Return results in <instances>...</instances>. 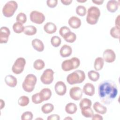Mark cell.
I'll use <instances>...</instances> for the list:
<instances>
[{"instance_id": "6da1fadb", "label": "cell", "mask_w": 120, "mask_h": 120, "mask_svg": "<svg viewBox=\"0 0 120 120\" xmlns=\"http://www.w3.org/2000/svg\"><path fill=\"white\" fill-rule=\"evenodd\" d=\"M98 94L103 103L110 104L118 94V88L115 82L110 80L102 82L98 85Z\"/></svg>"}, {"instance_id": "7a4b0ae2", "label": "cell", "mask_w": 120, "mask_h": 120, "mask_svg": "<svg viewBox=\"0 0 120 120\" xmlns=\"http://www.w3.org/2000/svg\"><path fill=\"white\" fill-rule=\"evenodd\" d=\"M85 79V74L81 70H76L69 74L67 77V82L71 85L81 83Z\"/></svg>"}, {"instance_id": "3957f363", "label": "cell", "mask_w": 120, "mask_h": 120, "mask_svg": "<svg viewBox=\"0 0 120 120\" xmlns=\"http://www.w3.org/2000/svg\"><path fill=\"white\" fill-rule=\"evenodd\" d=\"M100 9L96 6H91L87 11V15L86 16V22L90 25L96 24L100 16Z\"/></svg>"}, {"instance_id": "277c9868", "label": "cell", "mask_w": 120, "mask_h": 120, "mask_svg": "<svg viewBox=\"0 0 120 120\" xmlns=\"http://www.w3.org/2000/svg\"><path fill=\"white\" fill-rule=\"evenodd\" d=\"M37 81V77L34 75L32 74L27 75L22 83L23 90L27 92H31L35 88Z\"/></svg>"}, {"instance_id": "5b68a950", "label": "cell", "mask_w": 120, "mask_h": 120, "mask_svg": "<svg viewBox=\"0 0 120 120\" xmlns=\"http://www.w3.org/2000/svg\"><path fill=\"white\" fill-rule=\"evenodd\" d=\"M80 65V60L77 57H73L64 60L61 63V68L64 71H69L78 68Z\"/></svg>"}, {"instance_id": "8992f818", "label": "cell", "mask_w": 120, "mask_h": 120, "mask_svg": "<svg viewBox=\"0 0 120 120\" xmlns=\"http://www.w3.org/2000/svg\"><path fill=\"white\" fill-rule=\"evenodd\" d=\"M17 8L18 4L15 1H8L3 7L2 14L6 17H10L13 15Z\"/></svg>"}, {"instance_id": "52a82bcc", "label": "cell", "mask_w": 120, "mask_h": 120, "mask_svg": "<svg viewBox=\"0 0 120 120\" xmlns=\"http://www.w3.org/2000/svg\"><path fill=\"white\" fill-rule=\"evenodd\" d=\"M26 60L24 58H18L12 66V71L15 74H20L23 72Z\"/></svg>"}, {"instance_id": "ba28073f", "label": "cell", "mask_w": 120, "mask_h": 120, "mask_svg": "<svg viewBox=\"0 0 120 120\" xmlns=\"http://www.w3.org/2000/svg\"><path fill=\"white\" fill-rule=\"evenodd\" d=\"M54 71L51 68L45 69L40 76V80L44 84H50L53 81Z\"/></svg>"}, {"instance_id": "9c48e42d", "label": "cell", "mask_w": 120, "mask_h": 120, "mask_svg": "<svg viewBox=\"0 0 120 120\" xmlns=\"http://www.w3.org/2000/svg\"><path fill=\"white\" fill-rule=\"evenodd\" d=\"M30 21L36 24H42L45 20V16L41 12L37 10H34L30 12Z\"/></svg>"}, {"instance_id": "30bf717a", "label": "cell", "mask_w": 120, "mask_h": 120, "mask_svg": "<svg viewBox=\"0 0 120 120\" xmlns=\"http://www.w3.org/2000/svg\"><path fill=\"white\" fill-rule=\"evenodd\" d=\"M82 90L81 88L75 86L71 88L69 90V96L70 98L75 101L80 100L82 96Z\"/></svg>"}, {"instance_id": "8fae6325", "label": "cell", "mask_w": 120, "mask_h": 120, "mask_svg": "<svg viewBox=\"0 0 120 120\" xmlns=\"http://www.w3.org/2000/svg\"><path fill=\"white\" fill-rule=\"evenodd\" d=\"M103 59L107 63H112L116 59V54L114 52L110 49L105 50L103 53Z\"/></svg>"}, {"instance_id": "7c38bea8", "label": "cell", "mask_w": 120, "mask_h": 120, "mask_svg": "<svg viewBox=\"0 0 120 120\" xmlns=\"http://www.w3.org/2000/svg\"><path fill=\"white\" fill-rule=\"evenodd\" d=\"M10 34V31L7 27H1L0 29V43H7Z\"/></svg>"}, {"instance_id": "4fadbf2b", "label": "cell", "mask_w": 120, "mask_h": 120, "mask_svg": "<svg viewBox=\"0 0 120 120\" xmlns=\"http://www.w3.org/2000/svg\"><path fill=\"white\" fill-rule=\"evenodd\" d=\"M54 90L57 95L59 96H63L67 92V87L63 82L59 81L55 83Z\"/></svg>"}, {"instance_id": "5bb4252c", "label": "cell", "mask_w": 120, "mask_h": 120, "mask_svg": "<svg viewBox=\"0 0 120 120\" xmlns=\"http://www.w3.org/2000/svg\"><path fill=\"white\" fill-rule=\"evenodd\" d=\"M119 1L115 0H110L108 1L106 4V8L111 13L115 12L118 9Z\"/></svg>"}, {"instance_id": "9a60e30c", "label": "cell", "mask_w": 120, "mask_h": 120, "mask_svg": "<svg viewBox=\"0 0 120 120\" xmlns=\"http://www.w3.org/2000/svg\"><path fill=\"white\" fill-rule=\"evenodd\" d=\"M69 25L73 29H78L81 25V20L80 19L75 16H72L69 18L68 21Z\"/></svg>"}, {"instance_id": "2e32d148", "label": "cell", "mask_w": 120, "mask_h": 120, "mask_svg": "<svg viewBox=\"0 0 120 120\" xmlns=\"http://www.w3.org/2000/svg\"><path fill=\"white\" fill-rule=\"evenodd\" d=\"M82 91L85 95L87 96H92L95 94V87L94 85L91 83H86L83 86Z\"/></svg>"}, {"instance_id": "e0dca14e", "label": "cell", "mask_w": 120, "mask_h": 120, "mask_svg": "<svg viewBox=\"0 0 120 120\" xmlns=\"http://www.w3.org/2000/svg\"><path fill=\"white\" fill-rule=\"evenodd\" d=\"M72 52L71 47L68 45H63L60 50V54L62 57L65 58L70 56Z\"/></svg>"}, {"instance_id": "ac0fdd59", "label": "cell", "mask_w": 120, "mask_h": 120, "mask_svg": "<svg viewBox=\"0 0 120 120\" xmlns=\"http://www.w3.org/2000/svg\"><path fill=\"white\" fill-rule=\"evenodd\" d=\"M40 97L43 101L49 100L52 96L51 90L47 88H43L39 92Z\"/></svg>"}, {"instance_id": "d6986e66", "label": "cell", "mask_w": 120, "mask_h": 120, "mask_svg": "<svg viewBox=\"0 0 120 120\" xmlns=\"http://www.w3.org/2000/svg\"><path fill=\"white\" fill-rule=\"evenodd\" d=\"M31 45L34 49L39 52H41L44 50V45L43 42L38 38H35L32 40Z\"/></svg>"}, {"instance_id": "ffe728a7", "label": "cell", "mask_w": 120, "mask_h": 120, "mask_svg": "<svg viewBox=\"0 0 120 120\" xmlns=\"http://www.w3.org/2000/svg\"><path fill=\"white\" fill-rule=\"evenodd\" d=\"M4 80L6 84L10 87L14 88L16 86L17 83L16 78L11 75H8L6 76Z\"/></svg>"}, {"instance_id": "44dd1931", "label": "cell", "mask_w": 120, "mask_h": 120, "mask_svg": "<svg viewBox=\"0 0 120 120\" xmlns=\"http://www.w3.org/2000/svg\"><path fill=\"white\" fill-rule=\"evenodd\" d=\"M44 30L46 33L52 34L56 31L57 27L54 23L52 22H48L44 25Z\"/></svg>"}, {"instance_id": "7402d4cb", "label": "cell", "mask_w": 120, "mask_h": 120, "mask_svg": "<svg viewBox=\"0 0 120 120\" xmlns=\"http://www.w3.org/2000/svg\"><path fill=\"white\" fill-rule=\"evenodd\" d=\"M93 108L96 112L101 114H104L107 112V108L99 102H96L93 105Z\"/></svg>"}, {"instance_id": "603a6c76", "label": "cell", "mask_w": 120, "mask_h": 120, "mask_svg": "<svg viewBox=\"0 0 120 120\" xmlns=\"http://www.w3.org/2000/svg\"><path fill=\"white\" fill-rule=\"evenodd\" d=\"M66 112L69 114L75 113L77 110V107L76 104L74 103H69L67 104L65 108Z\"/></svg>"}, {"instance_id": "cb8c5ba5", "label": "cell", "mask_w": 120, "mask_h": 120, "mask_svg": "<svg viewBox=\"0 0 120 120\" xmlns=\"http://www.w3.org/2000/svg\"><path fill=\"white\" fill-rule=\"evenodd\" d=\"M81 113L85 118H91L94 114L91 106H86L81 108Z\"/></svg>"}, {"instance_id": "d4e9b609", "label": "cell", "mask_w": 120, "mask_h": 120, "mask_svg": "<svg viewBox=\"0 0 120 120\" xmlns=\"http://www.w3.org/2000/svg\"><path fill=\"white\" fill-rule=\"evenodd\" d=\"M104 61L102 57H98L96 58L94 64V67L96 71H99L103 68L104 65Z\"/></svg>"}, {"instance_id": "484cf974", "label": "cell", "mask_w": 120, "mask_h": 120, "mask_svg": "<svg viewBox=\"0 0 120 120\" xmlns=\"http://www.w3.org/2000/svg\"><path fill=\"white\" fill-rule=\"evenodd\" d=\"M37 31V28L33 25H27L24 27V33L28 36H32L35 35Z\"/></svg>"}, {"instance_id": "4316f807", "label": "cell", "mask_w": 120, "mask_h": 120, "mask_svg": "<svg viewBox=\"0 0 120 120\" xmlns=\"http://www.w3.org/2000/svg\"><path fill=\"white\" fill-rule=\"evenodd\" d=\"M54 110V106L51 103H46L41 107V111L45 114H48Z\"/></svg>"}, {"instance_id": "83f0119b", "label": "cell", "mask_w": 120, "mask_h": 120, "mask_svg": "<svg viewBox=\"0 0 120 120\" xmlns=\"http://www.w3.org/2000/svg\"><path fill=\"white\" fill-rule=\"evenodd\" d=\"M88 76L91 81L93 82H96L99 79L100 77V74L98 72L92 70L88 72Z\"/></svg>"}, {"instance_id": "f1b7e54d", "label": "cell", "mask_w": 120, "mask_h": 120, "mask_svg": "<svg viewBox=\"0 0 120 120\" xmlns=\"http://www.w3.org/2000/svg\"><path fill=\"white\" fill-rule=\"evenodd\" d=\"M13 30L16 33H21L23 32L24 27L22 23L16 22L14 23L13 25Z\"/></svg>"}, {"instance_id": "f546056e", "label": "cell", "mask_w": 120, "mask_h": 120, "mask_svg": "<svg viewBox=\"0 0 120 120\" xmlns=\"http://www.w3.org/2000/svg\"><path fill=\"white\" fill-rule=\"evenodd\" d=\"M45 63L41 59L36 60L33 63V68L38 70H40L44 68Z\"/></svg>"}, {"instance_id": "4dcf8cb0", "label": "cell", "mask_w": 120, "mask_h": 120, "mask_svg": "<svg viewBox=\"0 0 120 120\" xmlns=\"http://www.w3.org/2000/svg\"><path fill=\"white\" fill-rule=\"evenodd\" d=\"M30 102V99L28 97L26 96H22L20 97L18 100V104L21 106H27Z\"/></svg>"}, {"instance_id": "1f68e13d", "label": "cell", "mask_w": 120, "mask_h": 120, "mask_svg": "<svg viewBox=\"0 0 120 120\" xmlns=\"http://www.w3.org/2000/svg\"><path fill=\"white\" fill-rule=\"evenodd\" d=\"M63 38L66 42L68 43H72L74 42L76 40V35L75 33L72 31H70Z\"/></svg>"}, {"instance_id": "d6a6232c", "label": "cell", "mask_w": 120, "mask_h": 120, "mask_svg": "<svg viewBox=\"0 0 120 120\" xmlns=\"http://www.w3.org/2000/svg\"><path fill=\"white\" fill-rule=\"evenodd\" d=\"M51 43L53 46L57 47L59 46L61 43V38L58 36H54L52 37L51 39Z\"/></svg>"}, {"instance_id": "836d02e7", "label": "cell", "mask_w": 120, "mask_h": 120, "mask_svg": "<svg viewBox=\"0 0 120 120\" xmlns=\"http://www.w3.org/2000/svg\"><path fill=\"white\" fill-rule=\"evenodd\" d=\"M110 33L113 38L117 39L120 38V29L116 27H112L110 30Z\"/></svg>"}, {"instance_id": "e575fe53", "label": "cell", "mask_w": 120, "mask_h": 120, "mask_svg": "<svg viewBox=\"0 0 120 120\" xmlns=\"http://www.w3.org/2000/svg\"><path fill=\"white\" fill-rule=\"evenodd\" d=\"M75 11L78 15L81 16H83L86 15L87 10L86 8L84 6L79 5L76 8Z\"/></svg>"}, {"instance_id": "d590c367", "label": "cell", "mask_w": 120, "mask_h": 120, "mask_svg": "<svg viewBox=\"0 0 120 120\" xmlns=\"http://www.w3.org/2000/svg\"><path fill=\"white\" fill-rule=\"evenodd\" d=\"M92 105V102L91 101L87 98H82L80 103H79V106L80 109L86 107V106H91Z\"/></svg>"}, {"instance_id": "8d00e7d4", "label": "cell", "mask_w": 120, "mask_h": 120, "mask_svg": "<svg viewBox=\"0 0 120 120\" xmlns=\"http://www.w3.org/2000/svg\"><path fill=\"white\" fill-rule=\"evenodd\" d=\"M16 22H20L22 24H24L27 21L26 15L24 13L20 12L17 15L16 17Z\"/></svg>"}, {"instance_id": "74e56055", "label": "cell", "mask_w": 120, "mask_h": 120, "mask_svg": "<svg viewBox=\"0 0 120 120\" xmlns=\"http://www.w3.org/2000/svg\"><path fill=\"white\" fill-rule=\"evenodd\" d=\"M70 31L71 30L68 27L64 26L61 27L60 29L59 34L63 38H64Z\"/></svg>"}, {"instance_id": "f35d334b", "label": "cell", "mask_w": 120, "mask_h": 120, "mask_svg": "<svg viewBox=\"0 0 120 120\" xmlns=\"http://www.w3.org/2000/svg\"><path fill=\"white\" fill-rule=\"evenodd\" d=\"M33 117L32 113L30 111H26L24 112L21 115L22 120H31Z\"/></svg>"}, {"instance_id": "ab89813d", "label": "cell", "mask_w": 120, "mask_h": 120, "mask_svg": "<svg viewBox=\"0 0 120 120\" xmlns=\"http://www.w3.org/2000/svg\"><path fill=\"white\" fill-rule=\"evenodd\" d=\"M31 100L32 102L35 104H40L43 102L40 97L39 93H36L33 94L31 97Z\"/></svg>"}, {"instance_id": "60d3db41", "label": "cell", "mask_w": 120, "mask_h": 120, "mask_svg": "<svg viewBox=\"0 0 120 120\" xmlns=\"http://www.w3.org/2000/svg\"><path fill=\"white\" fill-rule=\"evenodd\" d=\"M58 4L57 0H47L46 1L47 5L50 8H55Z\"/></svg>"}, {"instance_id": "b9f144b4", "label": "cell", "mask_w": 120, "mask_h": 120, "mask_svg": "<svg viewBox=\"0 0 120 120\" xmlns=\"http://www.w3.org/2000/svg\"><path fill=\"white\" fill-rule=\"evenodd\" d=\"M60 119V116L56 114H53L50 115L47 118V120H59Z\"/></svg>"}, {"instance_id": "7bdbcfd3", "label": "cell", "mask_w": 120, "mask_h": 120, "mask_svg": "<svg viewBox=\"0 0 120 120\" xmlns=\"http://www.w3.org/2000/svg\"><path fill=\"white\" fill-rule=\"evenodd\" d=\"M92 120H102L103 118L101 115L98 114H94L91 117Z\"/></svg>"}, {"instance_id": "ee69618b", "label": "cell", "mask_w": 120, "mask_h": 120, "mask_svg": "<svg viewBox=\"0 0 120 120\" xmlns=\"http://www.w3.org/2000/svg\"><path fill=\"white\" fill-rule=\"evenodd\" d=\"M72 0H61V2L64 5H69L72 2Z\"/></svg>"}, {"instance_id": "f6af8a7d", "label": "cell", "mask_w": 120, "mask_h": 120, "mask_svg": "<svg viewBox=\"0 0 120 120\" xmlns=\"http://www.w3.org/2000/svg\"><path fill=\"white\" fill-rule=\"evenodd\" d=\"M119 22H120V15H118L116 18V19L115 21V27H116L119 29H120Z\"/></svg>"}, {"instance_id": "bcb514c9", "label": "cell", "mask_w": 120, "mask_h": 120, "mask_svg": "<svg viewBox=\"0 0 120 120\" xmlns=\"http://www.w3.org/2000/svg\"><path fill=\"white\" fill-rule=\"evenodd\" d=\"M103 0H92V2L97 5H102L104 2Z\"/></svg>"}, {"instance_id": "7dc6e473", "label": "cell", "mask_w": 120, "mask_h": 120, "mask_svg": "<svg viewBox=\"0 0 120 120\" xmlns=\"http://www.w3.org/2000/svg\"><path fill=\"white\" fill-rule=\"evenodd\" d=\"M0 109L1 110L5 106V102L2 99H1L0 100Z\"/></svg>"}, {"instance_id": "c3c4849f", "label": "cell", "mask_w": 120, "mask_h": 120, "mask_svg": "<svg viewBox=\"0 0 120 120\" xmlns=\"http://www.w3.org/2000/svg\"><path fill=\"white\" fill-rule=\"evenodd\" d=\"M77 2H85L86 1H87V0H76Z\"/></svg>"}, {"instance_id": "681fc988", "label": "cell", "mask_w": 120, "mask_h": 120, "mask_svg": "<svg viewBox=\"0 0 120 120\" xmlns=\"http://www.w3.org/2000/svg\"><path fill=\"white\" fill-rule=\"evenodd\" d=\"M72 120L73 119L72 118H71V117H66V118H65V119H64V120Z\"/></svg>"}, {"instance_id": "f907efd6", "label": "cell", "mask_w": 120, "mask_h": 120, "mask_svg": "<svg viewBox=\"0 0 120 120\" xmlns=\"http://www.w3.org/2000/svg\"><path fill=\"white\" fill-rule=\"evenodd\" d=\"M38 120V119H41V120H43V119H42V118H37L36 120Z\"/></svg>"}]
</instances>
